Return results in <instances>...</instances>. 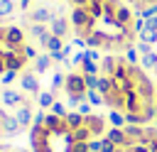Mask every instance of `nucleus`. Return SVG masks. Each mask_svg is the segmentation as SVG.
<instances>
[{"instance_id":"obj_10","label":"nucleus","mask_w":157,"mask_h":152,"mask_svg":"<svg viewBox=\"0 0 157 152\" xmlns=\"http://www.w3.org/2000/svg\"><path fill=\"white\" fill-rule=\"evenodd\" d=\"M56 17V12L54 10H49V7H34V10H29V20L32 22H37V25H49L52 20Z\"/></svg>"},{"instance_id":"obj_16","label":"nucleus","mask_w":157,"mask_h":152,"mask_svg":"<svg viewBox=\"0 0 157 152\" xmlns=\"http://www.w3.org/2000/svg\"><path fill=\"white\" fill-rule=\"evenodd\" d=\"M132 10H137V12H145V10H152V7H157V0H125Z\"/></svg>"},{"instance_id":"obj_11","label":"nucleus","mask_w":157,"mask_h":152,"mask_svg":"<svg viewBox=\"0 0 157 152\" xmlns=\"http://www.w3.org/2000/svg\"><path fill=\"white\" fill-rule=\"evenodd\" d=\"M69 29H71V22H69L66 17H61V15H56V17L49 22V32H52L54 37H61V39H64V37L69 34Z\"/></svg>"},{"instance_id":"obj_25","label":"nucleus","mask_w":157,"mask_h":152,"mask_svg":"<svg viewBox=\"0 0 157 152\" xmlns=\"http://www.w3.org/2000/svg\"><path fill=\"white\" fill-rule=\"evenodd\" d=\"M0 137H2V132H0Z\"/></svg>"},{"instance_id":"obj_24","label":"nucleus","mask_w":157,"mask_h":152,"mask_svg":"<svg viewBox=\"0 0 157 152\" xmlns=\"http://www.w3.org/2000/svg\"><path fill=\"white\" fill-rule=\"evenodd\" d=\"M0 105H2V103H0ZM0 110H2V108H0Z\"/></svg>"},{"instance_id":"obj_19","label":"nucleus","mask_w":157,"mask_h":152,"mask_svg":"<svg viewBox=\"0 0 157 152\" xmlns=\"http://www.w3.org/2000/svg\"><path fill=\"white\" fill-rule=\"evenodd\" d=\"M22 51H25V56H27V59H32V61L39 56V54H37V49H34L32 44H25V49H22Z\"/></svg>"},{"instance_id":"obj_1","label":"nucleus","mask_w":157,"mask_h":152,"mask_svg":"<svg viewBox=\"0 0 157 152\" xmlns=\"http://www.w3.org/2000/svg\"><path fill=\"white\" fill-rule=\"evenodd\" d=\"M103 105L118 113L130 125L155 120L157 83L150 71L128 54H103L98 64V88Z\"/></svg>"},{"instance_id":"obj_21","label":"nucleus","mask_w":157,"mask_h":152,"mask_svg":"<svg viewBox=\"0 0 157 152\" xmlns=\"http://www.w3.org/2000/svg\"><path fill=\"white\" fill-rule=\"evenodd\" d=\"M5 71H7V66H5V56H2V54H0V76H2V74H5Z\"/></svg>"},{"instance_id":"obj_18","label":"nucleus","mask_w":157,"mask_h":152,"mask_svg":"<svg viewBox=\"0 0 157 152\" xmlns=\"http://www.w3.org/2000/svg\"><path fill=\"white\" fill-rule=\"evenodd\" d=\"M15 78H17V71H10V69H7V71L0 76V83H5V86H7V83H12Z\"/></svg>"},{"instance_id":"obj_20","label":"nucleus","mask_w":157,"mask_h":152,"mask_svg":"<svg viewBox=\"0 0 157 152\" xmlns=\"http://www.w3.org/2000/svg\"><path fill=\"white\" fill-rule=\"evenodd\" d=\"M52 113H56V115H66V113H69V110H66V108H64V105H61V103H59V101H56V103H54V105H52Z\"/></svg>"},{"instance_id":"obj_3","label":"nucleus","mask_w":157,"mask_h":152,"mask_svg":"<svg viewBox=\"0 0 157 152\" xmlns=\"http://www.w3.org/2000/svg\"><path fill=\"white\" fill-rule=\"evenodd\" d=\"M105 132L108 120L96 113H37L29 130V147L32 152H91V142Z\"/></svg>"},{"instance_id":"obj_9","label":"nucleus","mask_w":157,"mask_h":152,"mask_svg":"<svg viewBox=\"0 0 157 152\" xmlns=\"http://www.w3.org/2000/svg\"><path fill=\"white\" fill-rule=\"evenodd\" d=\"M20 88L25 91V93H32V96H37L42 88H39V76L34 74V71H25V74H20Z\"/></svg>"},{"instance_id":"obj_17","label":"nucleus","mask_w":157,"mask_h":152,"mask_svg":"<svg viewBox=\"0 0 157 152\" xmlns=\"http://www.w3.org/2000/svg\"><path fill=\"white\" fill-rule=\"evenodd\" d=\"M64 81H66V76L64 74H59V71H54V76H52V83H49V91H59V88H64Z\"/></svg>"},{"instance_id":"obj_13","label":"nucleus","mask_w":157,"mask_h":152,"mask_svg":"<svg viewBox=\"0 0 157 152\" xmlns=\"http://www.w3.org/2000/svg\"><path fill=\"white\" fill-rule=\"evenodd\" d=\"M49 66H52V56L49 54H42V56L34 59V74L37 76H42L44 71H49Z\"/></svg>"},{"instance_id":"obj_23","label":"nucleus","mask_w":157,"mask_h":152,"mask_svg":"<svg viewBox=\"0 0 157 152\" xmlns=\"http://www.w3.org/2000/svg\"><path fill=\"white\" fill-rule=\"evenodd\" d=\"M155 123H157V101H155Z\"/></svg>"},{"instance_id":"obj_5","label":"nucleus","mask_w":157,"mask_h":152,"mask_svg":"<svg viewBox=\"0 0 157 152\" xmlns=\"http://www.w3.org/2000/svg\"><path fill=\"white\" fill-rule=\"evenodd\" d=\"M64 91H66V98H69V105H78L88 98V83H86V74L78 69V71H69L66 74V81H64Z\"/></svg>"},{"instance_id":"obj_12","label":"nucleus","mask_w":157,"mask_h":152,"mask_svg":"<svg viewBox=\"0 0 157 152\" xmlns=\"http://www.w3.org/2000/svg\"><path fill=\"white\" fill-rule=\"evenodd\" d=\"M15 118H17V123H20L22 127H27L29 123H34V113H32V105H29V103H25L22 108H17V110H15Z\"/></svg>"},{"instance_id":"obj_2","label":"nucleus","mask_w":157,"mask_h":152,"mask_svg":"<svg viewBox=\"0 0 157 152\" xmlns=\"http://www.w3.org/2000/svg\"><path fill=\"white\" fill-rule=\"evenodd\" d=\"M71 5L69 22L78 47L105 54L130 51L140 27L132 7L125 0H66Z\"/></svg>"},{"instance_id":"obj_8","label":"nucleus","mask_w":157,"mask_h":152,"mask_svg":"<svg viewBox=\"0 0 157 152\" xmlns=\"http://www.w3.org/2000/svg\"><path fill=\"white\" fill-rule=\"evenodd\" d=\"M5 44L7 47H15V49H22L27 42H25V29L17 27V25H7L5 27Z\"/></svg>"},{"instance_id":"obj_6","label":"nucleus","mask_w":157,"mask_h":152,"mask_svg":"<svg viewBox=\"0 0 157 152\" xmlns=\"http://www.w3.org/2000/svg\"><path fill=\"white\" fill-rule=\"evenodd\" d=\"M20 130H22V125L17 123V118L10 115L7 108H2L0 110V132H2V137H15V135H20Z\"/></svg>"},{"instance_id":"obj_22","label":"nucleus","mask_w":157,"mask_h":152,"mask_svg":"<svg viewBox=\"0 0 157 152\" xmlns=\"http://www.w3.org/2000/svg\"><path fill=\"white\" fill-rule=\"evenodd\" d=\"M29 2L32 0H20V10H29Z\"/></svg>"},{"instance_id":"obj_4","label":"nucleus","mask_w":157,"mask_h":152,"mask_svg":"<svg viewBox=\"0 0 157 152\" xmlns=\"http://www.w3.org/2000/svg\"><path fill=\"white\" fill-rule=\"evenodd\" d=\"M98 152H157V125H123L110 127Z\"/></svg>"},{"instance_id":"obj_14","label":"nucleus","mask_w":157,"mask_h":152,"mask_svg":"<svg viewBox=\"0 0 157 152\" xmlns=\"http://www.w3.org/2000/svg\"><path fill=\"white\" fill-rule=\"evenodd\" d=\"M37 103H39V108H52L56 101H54V91H39L37 93Z\"/></svg>"},{"instance_id":"obj_7","label":"nucleus","mask_w":157,"mask_h":152,"mask_svg":"<svg viewBox=\"0 0 157 152\" xmlns=\"http://www.w3.org/2000/svg\"><path fill=\"white\" fill-rule=\"evenodd\" d=\"M0 103H2V108H7V110H17V108H22V105L27 103V98L22 96V91L5 88V91L0 93Z\"/></svg>"},{"instance_id":"obj_15","label":"nucleus","mask_w":157,"mask_h":152,"mask_svg":"<svg viewBox=\"0 0 157 152\" xmlns=\"http://www.w3.org/2000/svg\"><path fill=\"white\" fill-rule=\"evenodd\" d=\"M15 10H17V2H15V0H0V20L12 17Z\"/></svg>"}]
</instances>
